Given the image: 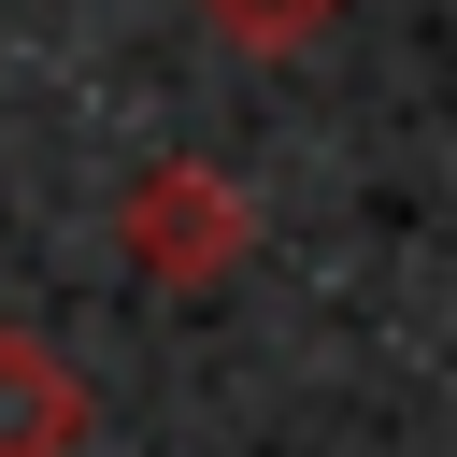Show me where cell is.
I'll use <instances>...</instances> for the list:
<instances>
[{"label":"cell","instance_id":"6da1fadb","mask_svg":"<svg viewBox=\"0 0 457 457\" xmlns=\"http://www.w3.org/2000/svg\"><path fill=\"white\" fill-rule=\"evenodd\" d=\"M114 228H129V257H143L157 286H214V271L243 257L257 200H243L214 157H143V171H129V200H114Z\"/></svg>","mask_w":457,"mask_h":457},{"label":"cell","instance_id":"7a4b0ae2","mask_svg":"<svg viewBox=\"0 0 457 457\" xmlns=\"http://www.w3.org/2000/svg\"><path fill=\"white\" fill-rule=\"evenodd\" d=\"M86 428H100L86 371H71L43 328H14V314H0V457H86Z\"/></svg>","mask_w":457,"mask_h":457},{"label":"cell","instance_id":"3957f363","mask_svg":"<svg viewBox=\"0 0 457 457\" xmlns=\"http://www.w3.org/2000/svg\"><path fill=\"white\" fill-rule=\"evenodd\" d=\"M186 14H200L228 57H300V43H328L357 0H186Z\"/></svg>","mask_w":457,"mask_h":457}]
</instances>
